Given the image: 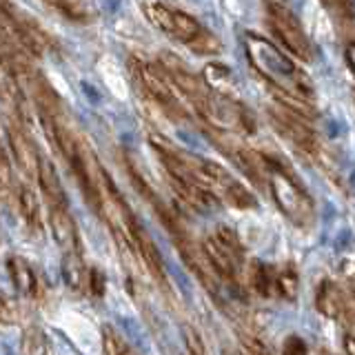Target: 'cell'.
Instances as JSON below:
<instances>
[{
    "label": "cell",
    "instance_id": "18",
    "mask_svg": "<svg viewBox=\"0 0 355 355\" xmlns=\"http://www.w3.org/2000/svg\"><path fill=\"white\" fill-rule=\"evenodd\" d=\"M297 288H300V280H297V271L293 266H284L282 271L275 273V293L277 295H282L286 300H295Z\"/></svg>",
    "mask_w": 355,
    "mask_h": 355
},
{
    "label": "cell",
    "instance_id": "3",
    "mask_svg": "<svg viewBox=\"0 0 355 355\" xmlns=\"http://www.w3.org/2000/svg\"><path fill=\"white\" fill-rule=\"evenodd\" d=\"M202 253L216 277L229 284L238 282V271L242 264V244L231 229L220 227L214 236H209L202 242Z\"/></svg>",
    "mask_w": 355,
    "mask_h": 355
},
{
    "label": "cell",
    "instance_id": "9",
    "mask_svg": "<svg viewBox=\"0 0 355 355\" xmlns=\"http://www.w3.org/2000/svg\"><path fill=\"white\" fill-rule=\"evenodd\" d=\"M49 225L55 242L62 251H80V238H78L76 222L69 214V207H49Z\"/></svg>",
    "mask_w": 355,
    "mask_h": 355
},
{
    "label": "cell",
    "instance_id": "10",
    "mask_svg": "<svg viewBox=\"0 0 355 355\" xmlns=\"http://www.w3.org/2000/svg\"><path fill=\"white\" fill-rule=\"evenodd\" d=\"M315 306H318V311L322 315H327L331 320L347 318V311H349V304H347V300H344L340 286L333 284L331 280H324L318 286Z\"/></svg>",
    "mask_w": 355,
    "mask_h": 355
},
{
    "label": "cell",
    "instance_id": "12",
    "mask_svg": "<svg viewBox=\"0 0 355 355\" xmlns=\"http://www.w3.org/2000/svg\"><path fill=\"white\" fill-rule=\"evenodd\" d=\"M36 180L40 184V191H42L44 200H47V207H64L67 205L64 189H62L58 173L53 169V164H49L47 160H40Z\"/></svg>",
    "mask_w": 355,
    "mask_h": 355
},
{
    "label": "cell",
    "instance_id": "15",
    "mask_svg": "<svg viewBox=\"0 0 355 355\" xmlns=\"http://www.w3.org/2000/svg\"><path fill=\"white\" fill-rule=\"evenodd\" d=\"M20 353L22 355H49L47 336L38 327H27L20 338Z\"/></svg>",
    "mask_w": 355,
    "mask_h": 355
},
{
    "label": "cell",
    "instance_id": "19",
    "mask_svg": "<svg viewBox=\"0 0 355 355\" xmlns=\"http://www.w3.org/2000/svg\"><path fill=\"white\" fill-rule=\"evenodd\" d=\"M103 351L105 355H138L114 327L103 329Z\"/></svg>",
    "mask_w": 355,
    "mask_h": 355
},
{
    "label": "cell",
    "instance_id": "25",
    "mask_svg": "<svg viewBox=\"0 0 355 355\" xmlns=\"http://www.w3.org/2000/svg\"><path fill=\"white\" fill-rule=\"evenodd\" d=\"M11 182H14V173H11V164L7 160L5 151L0 149V187H11Z\"/></svg>",
    "mask_w": 355,
    "mask_h": 355
},
{
    "label": "cell",
    "instance_id": "5",
    "mask_svg": "<svg viewBox=\"0 0 355 355\" xmlns=\"http://www.w3.org/2000/svg\"><path fill=\"white\" fill-rule=\"evenodd\" d=\"M142 9L144 16H147V20L155 29H160L169 38H175L184 44H191L205 31L193 16L184 14L180 9H171L162 3H144Z\"/></svg>",
    "mask_w": 355,
    "mask_h": 355
},
{
    "label": "cell",
    "instance_id": "7",
    "mask_svg": "<svg viewBox=\"0 0 355 355\" xmlns=\"http://www.w3.org/2000/svg\"><path fill=\"white\" fill-rule=\"evenodd\" d=\"M271 120L275 129L282 133L284 138H288L297 149H302L306 153H318V140L315 133L311 131L304 118L295 116L293 111H288L284 107L277 105V109L271 111Z\"/></svg>",
    "mask_w": 355,
    "mask_h": 355
},
{
    "label": "cell",
    "instance_id": "16",
    "mask_svg": "<svg viewBox=\"0 0 355 355\" xmlns=\"http://www.w3.org/2000/svg\"><path fill=\"white\" fill-rule=\"evenodd\" d=\"M205 85L211 89V92L229 96V89H231V71H229V67L216 64V62L207 64V69H205Z\"/></svg>",
    "mask_w": 355,
    "mask_h": 355
},
{
    "label": "cell",
    "instance_id": "21",
    "mask_svg": "<svg viewBox=\"0 0 355 355\" xmlns=\"http://www.w3.org/2000/svg\"><path fill=\"white\" fill-rule=\"evenodd\" d=\"M320 3L324 5L340 22H353V18H355L353 0H320Z\"/></svg>",
    "mask_w": 355,
    "mask_h": 355
},
{
    "label": "cell",
    "instance_id": "29",
    "mask_svg": "<svg viewBox=\"0 0 355 355\" xmlns=\"http://www.w3.org/2000/svg\"><path fill=\"white\" fill-rule=\"evenodd\" d=\"M344 347H347V353L349 355H355V338L353 336H347V342H344Z\"/></svg>",
    "mask_w": 355,
    "mask_h": 355
},
{
    "label": "cell",
    "instance_id": "27",
    "mask_svg": "<svg viewBox=\"0 0 355 355\" xmlns=\"http://www.w3.org/2000/svg\"><path fill=\"white\" fill-rule=\"evenodd\" d=\"M344 58H347L349 69H351V71H353V76H355V42L347 44V51H344Z\"/></svg>",
    "mask_w": 355,
    "mask_h": 355
},
{
    "label": "cell",
    "instance_id": "24",
    "mask_svg": "<svg viewBox=\"0 0 355 355\" xmlns=\"http://www.w3.org/2000/svg\"><path fill=\"white\" fill-rule=\"evenodd\" d=\"M284 355H309V347H306V342L302 338H297V336H291V338H286L284 340Z\"/></svg>",
    "mask_w": 355,
    "mask_h": 355
},
{
    "label": "cell",
    "instance_id": "28",
    "mask_svg": "<svg viewBox=\"0 0 355 355\" xmlns=\"http://www.w3.org/2000/svg\"><path fill=\"white\" fill-rule=\"evenodd\" d=\"M9 320V306H7V300L3 297V293H0V322Z\"/></svg>",
    "mask_w": 355,
    "mask_h": 355
},
{
    "label": "cell",
    "instance_id": "13",
    "mask_svg": "<svg viewBox=\"0 0 355 355\" xmlns=\"http://www.w3.org/2000/svg\"><path fill=\"white\" fill-rule=\"evenodd\" d=\"M87 266L83 262L80 251H67L62 255V277L67 286H71L73 291H83L87 286Z\"/></svg>",
    "mask_w": 355,
    "mask_h": 355
},
{
    "label": "cell",
    "instance_id": "4",
    "mask_svg": "<svg viewBox=\"0 0 355 355\" xmlns=\"http://www.w3.org/2000/svg\"><path fill=\"white\" fill-rule=\"evenodd\" d=\"M264 9H266V20H269L271 31L280 38L284 47L304 62L313 58V47H311L306 33L293 11L286 9L280 3H275V0H266Z\"/></svg>",
    "mask_w": 355,
    "mask_h": 355
},
{
    "label": "cell",
    "instance_id": "22",
    "mask_svg": "<svg viewBox=\"0 0 355 355\" xmlns=\"http://www.w3.org/2000/svg\"><path fill=\"white\" fill-rule=\"evenodd\" d=\"M189 47H191L198 55H211V53L220 51V42H218V38L214 36V33L202 31L191 44H189Z\"/></svg>",
    "mask_w": 355,
    "mask_h": 355
},
{
    "label": "cell",
    "instance_id": "6",
    "mask_svg": "<svg viewBox=\"0 0 355 355\" xmlns=\"http://www.w3.org/2000/svg\"><path fill=\"white\" fill-rule=\"evenodd\" d=\"M136 76L142 89L149 94V98L164 111V114H169L171 118H187V109L182 107L180 98L175 96L173 85L169 83V78L164 76L162 69H158V67H153V64L138 62Z\"/></svg>",
    "mask_w": 355,
    "mask_h": 355
},
{
    "label": "cell",
    "instance_id": "8",
    "mask_svg": "<svg viewBox=\"0 0 355 355\" xmlns=\"http://www.w3.org/2000/svg\"><path fill=\"white\" fill-rule=\"evenodd\" d=\"M7 140H9V147H11V153H14V160L16 164L20 166L22 171L27 175H38V166H40V153L36 149V144H33L27 133L22 131L20 127L11 125L7 122Z\"/></svg>",
    "mask_w": 355,
    "mask_h": 355
},
{
    "label": "cell",
    "instance_id": "23",
    "mask_svg": "<svg viewBox=\"0 0 355 355\" xmlns=\"http://www.w3.org/2000/svg\"><path fill=\"white\" fill-rule=\"evenodd\" d=\"M105 286H107L105 273L98 271V269H89V273H87V288H89V293L96 295V297H103L105 295Z\"/></svg>",
    "mask_w": 355,
    "mask_h": 355
},
{
    "label": "cell",
    "instance_id": "14",
    "mask_svg": "<svg viewBox=\"0 0 355 355\" xmlns=\"http://www.w3.org/2000/svg\"><path fill=\"white\" fill-rule=\"evenodd\" d=\"M18 207H20V214L25 218L27 227L31 231L40 233L42 231V218H40V202L36 193L31 191L29 187H22L20 193H18Z\"/></svg>",
    "mask_w": 355,
    "mask_h": 355
},
{
    "label": "cell",
    "instance_id": "20",
    "mask_svg": "<svg viewBox=\"0 0 355 355\" xmlns=\"http://www.w3.org/2000/svg\"><path fill=\"white\" fill-rule=\"evenodd\" d=\"M47 3H51L60 14H64L71 20H87V16H89L83 0H47Z\"/></svg>",
    "mask_w": 355,
    "mask_h": 355
},
{
    "label": "cell",
    "instance_id": "11",
    "mask_svg": "<svg viewBox=\"0 0 355 355\" xmlns=\"http://www.w3.org/2000/svg\"><path fill=\"white\" fill-rule=\"evenodd\" d=\"M7 271H9L11 282H14V286L22 295L31 297L38 293L36 271H33V266L25 258H20V255H11V258H7Z\"/></svg>",
    "mask_w": 355,
    "mask_h": 355
},
{
    "label": "cell",
    "instance_id": "2",
    "mask_svg": "<svg viewBox=\"0 0 355 355\" xmlns=\"http://www.w3.org/2000/svg\"><path fill=\"white\" fill-rule=\"evenodd\" d=\"M262 162H264L266 173H269V189H271V196L275 200L277 209L297 227L313 225V218H315L313 202H311V198L302 191V187L297 184L295 175L288 171L280 160L269 158V155H262Z\"/></svg>",
    "mask_w": 355,
    "mask_h": 355
},
{
    "label": "cell",
    "instance_id": "26",
    "mask_svg": "<svg viewBox=\"0 0 355 355\" xmlns=\"http://www.w3.org/2000/svg\"><path fill=\"white\" fill-rule=\"evenodd\" d=\"M187 333V344H189V349H191L193 355H205V347H202V342H200V338L196 336V331H184Z\"/></svg>",
    "mask_w": 355,
    "mask_h": 355
},
{
    "label": "cell",
    "instance_id": "17",
    "mask_svg": "<svg viewBox=\"0 0 355 355\" xmlns=\"http://www.w3.org/2000/svg\"><path fill=\"white\" fill-rule=\"evenodd\" d=\"M251 284L262 297H269L275 291V273L262 262H253V271H251Z\"/></svg>",
    "mask_w": 355,
    "mask_h": 355
},
{
    "label": "cell",
    "instance_id": "1",
    "mask_svg": "<svg viewBox=\"0 0 355 355\" xmlns=\"http://www.w3.org/2000/svg\"><path fill=\"white\" fill-rule=\"evenodd\" d=\"M244 44H247L249 60L255 67V71L266 78L273 92L293 96L297 100H304V103L313 100V85L309 83V78L271 40L258 36V33H247Z\"/></svg>",
    "mask_w": 355,
    "mask_h": 355
}]
</instances>
